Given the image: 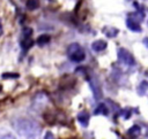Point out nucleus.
<instances>
[{
  "label": "nucleus",
  "mask_w": 148,
  "mask_h": 139,
  "mask_svg": "<svg viewBox=\"0 0 148 139\" xmlns=\"http://www.w3.org/2000/svg\"><path fill=\"white\" fill-rule=\"evenodd\" d=\"M12 125L20 139H39L40 137V126L32 119L24 117L15 118Z\"/></svg>",
  "instance_id": "1"
},
{
  "label": "nucleus",
  "mask_w": 148,
  "mask_h": 139,
  "mask_svg": "<svg viewBox=\"0 0 148 139\" xmlns=\"http://www.w3.org/2000/svg\"><path fill=\"white\" fill-rule=\"evenodd\" d=\"M67 56L73 62H81L86 59V52L80 44L73 43L67 47Z\"/></svg>",
  "instance_id": "2"
},
{
  "label": "nucleus",
  "mask_w": 148,
  "mask_h": 139,
  "mask_svg": "<svg viewBox=\"0 0 148 139\" xmlns=\"http://www.w3.org/2000/svg\"><path fill=\"white\" fill-rule=\"evenodd\" d=\"M118 60L125 65H133L135 63L134 56L126 48H123V47L118 49Z\"/></svg>",
  "instance_id": "3"
},
{
  "label": "nucleus",
  "mask_w": 148,
  "mask_h": 139,
  "mask_svg": "<svg viewBox=\"0 0 148 139\" xmlns=\"http://www.w3.org/2000/svg\"><path fill=\"white\" fill-rule=\"evenodd\" d=\"M89 84L91 87V91L94 93V96L96 100H99L102 96V88H101V84L98 82V79L95 76H90L89 77Z\"/></svg>",
  "instance_id": "4"
},
{
  "label": "nucleus",
  "mask_w": 148,
  "mask_h": 139,
  "mask_svg": "<svg viewBox=\"0 0 148 139\" xmlns=\"http://www.w3.org/2000/svg\"><path fill=\"white\" fill-rule=\"evenodd\" d=\"M108 44L105 40H102V39H98V40H95L92 44H91V49L95 51V52H102L106 48Z\"/></svg>",
  "instance_id": "5"
},
{
  "label": "nucleus",
  "mask_w": 148,
  "mask_h": 139,
  "mask_svg": "<svg viewBox=\"0 0 148 139\" xmlns=\"http://www.w3.org/2000/svg\"><path fill=\"white\" fill-rule=\"evenodd\" d=\"M126 26L133 32H141L142 31V28L140 26V23H138V22H135L131 18L126 20Z\"/></svg>",
  "instance_id": "6"
},
{
  "label": "nucleus",
  "mask_w": 148,
  "mask_h": 139,
  "mask_svg": "<svg viewBox=\"0 0 148 139\" xmlns=\"http://www.w3.org/2000/svg\"><path fill=\"white\" fill-rule=\"evenodd\" d=\"M103 33L108 37V38H114L118 36L119 33V30L117 28H113V26H105L103 29Z\"/></svg>",
  "instance_id": "7"
},
{
  "label": "nucleus",
  "mask_w": 148,
  "mask_h": 139,
  "mask_svg": "<svg viewBox=\"0 0 148 139\" xmlns=\"http://www.w3.org/2000/svg\"><path fill=\"white\" fill-rule=\"evenodd\" d=\"M77 121L82 126H87L89 123V114L87 111H81L77 115Z\"/></svg>",
  "instance_id": "8"
},
{
  "label": "nucleus",
  "mask_w": 148,
  "mask_h": 139,
  "mask_svg": "<svg viewBox=\"0 0 148 139\" xmlns=\"http://www.w3.org/2000/svg\"><path fill=\"white\" fill-rule=\"evenodd\" d=\"M50 39H51V37H50L49 34H46V33L40 34V36L37 38V45H38V46H45L46 44L50 43Z\"/></svg>",
  "instance_id": "9"
},
{
  "label": "nucleus",
  "mask_w": 148,
  "mask_h": 139,
  "mask_svg": "<svg viewBox=\"0 0 148 139\" xmlns=\"http://www.w3.org/2000/svg\"><path fill=\"white\" fill-rule=\"evenodd\" d=\"M94 114L95 115H108L109 114V109H108V107L104 103H99L97 106V108L95 109Z\"/></svg>",
  "instance_id": "10"
},
{
  "label": "nucleus",
  "mask_w": 148,
  "mask_h": 139,
  "mask_svg": "<svg viewBox=\"0 0 148 139\" xmlns=\"http://www.w3.org/2000/svg\"><path fill=\"white\" fill-rule=\"evenodd\" d=\"M0 139H16L15 136L6 129H0Z\"/></svg>",
  "instance_id": "11"
},
{
  "label": "nucleus",
  "mask_w": 148,
  "mask_h": 139,
  "mask_svg": "<svg viewBox=\"0 0 148 139\" xmlns=\"http://www.w3.org/2000/svg\"><path fill=\"white\" fill-rule=\"evenodd\" d=\"M25 6L29 10H35L39 7V1L38 0H27Z\"/></svg>",
  "instance_id": "12"
},
{
  "label": "nucleus",
  "mask_w": 148,
  "mask_h": 139,
  "mask_svg": "<svg viewBox=\"0 0 148 139\" xmlns=\"http://www.w3.org/2000/svg\"><path fill=\"white\" fill-rule=\"evenodd\" d=\"M147 88H148V83L146 80L141 82L140 85L138 86V93H139V95H145L146 92H147Z\"/></svg>",
  "instance_id": "13"
},
{
  "label": "nucleus",
  "mask_w": 148,
  "mask_h": 139,
  "mask_svg": "<svg viewBox=\"0 0 148 139\" xmlns=\"http://www.w3.org/2000/svg\"><path fill=\"white\" fill-rule=\"evenodd\" d=\"M32 45H34V41H32L30 38H28V39H22V40H21V47H22L24 51L29 49Z\"/></svg>",
  "instance_id": "14"
},
{
  "label": "nucleus",
  "mask_w": 148,
  "mask_h": 139,
  "mask_svg": "<svg viewBox=\"0 0 148 139\" xmlns=\"http://www.w3.org/2000/svg\"><path fill=\"white\" fill-rule=\"evenodd\" d=\"M31 34H32V29L27 26V28H24L23 31H22V39H28V38L31 37Z\"/></svg>",
  "instance_id": "15"
},
{
  "label": "nucleus",
  "mask_w": 148,
  "mask_h": 139,
  "mask_svg": "<svg viewBox=\"0 0 148 139\" xmlns=\"http://www.w3.org/2000/svg\"><path fill=\"white\" fill-rule=\"evenodd\" d=\"M128 134H130V136H139V134H140V126L133 125V126L128 130Z\"/></svg>",
  "instance_id": "16"
},
{
  "label": "nucleus",
  "mask_w": 148,
  "mask_h": 139,
  "mask_svg": "<svg viewBox=\"0 0 148 139\" xmlns=\"http://www.w3.org/2000/svg\"><path fill=\"white\" fill-rule=\"evenodd\" d=\"M2 77H3L5 79H7V78H17L18 75H17V74H3Z\"/></svg>",
  "instance_id": "17"
},
{
  "label": "nucleus",
  "mask_w": 148,
  "mask_h": 139,
  "mask_svg": "<svg viewBox=\"0 0 148 139\" xmlns=\"http://www.w3.org/2000/svg\"><path fill=\"white\" fill-rule=\"evenodd\" d=\"M44 139H54V136H53V133H52V132L47 131V132L45 133V137H44Z\"/></svg>",
  "instance_id": "18"
}]
</instances>
